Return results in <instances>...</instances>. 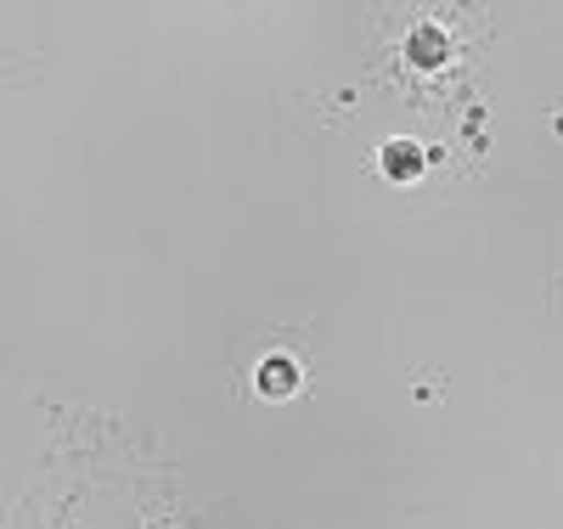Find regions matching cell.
I'll list each match as a JSON object with an SVG mask.
<instances>
[{
  "label": "cell",
  "instance_id": "cell-1",
  "mask_svg": "<svg viewBox=\"0 0 563 529\" xmlns=\"http://www.w3.org/2000/svg\"><path fill=\"white\" fill-rule=\"evenodd\" d=\"M254 389H260L265 400H294V395L305 389V366H299L294 355H265L260 372H254Z\"/></svg>",
  "mask_w": 563,
  "mask_h": 529
},
{
  "label": "cell",
  "instance_id": "cell-2",
  "mask_svg": "<svg viewBox=\"0 0 563 529\" xmlns=\"http://www.w3.org/2000/svg\"><path fill=\"white\" fill-rule=\"evenodd\" d=\"M451 57V34L440 29V23H417L411 34H406V63L411 68H440Z\"/></svg>",
  "mask_w": 563,
  "mask_h": 529
},
{
  "label": "cell",
  "instance_id": "cell-3",
  "mask_svg": "<svg viewBox=\"0 0 563 529\" xmlns=\"http://www.w3.org/2000/svg\"><path fill=\"white\" fill-rule=\"evenodd\" d=\"M378 169H384L389 180H417L422 169H429V153H422L417 141L395 135V141H384V153H378Z\"/></svg>",
  "mask_w": 563,
  "mask_h": 529
}]
</instances>
